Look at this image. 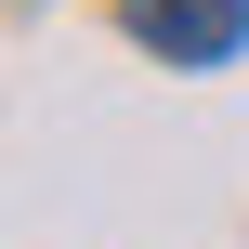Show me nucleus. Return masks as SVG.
Masks as SVG:
<instances>
[{
    "label": "nucleus",
    "mask_w": 249,
    "mask_h": 249,
    "mask_svg": "<svg viewBox=\"0 0 249 249\" xmlns=\"http://www.w3.org/2000/svg\"><path fill=\"white\" fill-rule=\"evenodd\" d=\"M131 39L171 53V66H223L249 39V0H131Z\"/></svg>",
    "instance_id": "f257e3e1"
}]
</instances>
